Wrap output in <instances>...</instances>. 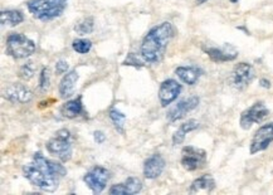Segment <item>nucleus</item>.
Masks as SVG:
<instances>
[{"mask_svg": "<svg viewBox=\"0 0 273 195\" xmlns=\"http://www.w3.org/2000/svg\"><path fill=\"white\" fill-rule=\"evenodd\" d=\"M205 2H208V0H197V4L200 5V4H204Z\"/></svg>", "mask_w": 273, "mask_h": 195, "instance_id": "32", "label": "nucleus"}, {"mask_svg": "<svg viewBox=\"0 0 273 195\" xmlns=\"http://www.w3.org/2000/svg\"><path fill=\"white\" fill-rule=\"evenodd\" d=\"M165 168V160L163 156L154 154L150 156L144 164V175L146 179H156L163 174Z\"/></svg>", "mask_w": 273, "mask_h": 195, "instance_id": "16", "label": "nucleus"}, {"mask_svg": "<svg viewBox=\"0 0 273 195\" xmlns=\"http://www.w3.org/2000/svg\"><path fill=\"white\" fill-rule=\"evenodd\" d=\"M4 97L8 101L13 103H28L32 101L33 93L27 86L20 85V83H14V85H10L9 87H7V90L4 91Z\"/></svg>", "mask_w": 273, "mask_h": 195, "instance_id": "13", "label": "nucleus"}, {"mask_svg": "<svg viewBox=\"0 0 273 195\" xmlns=\"http://www.w3.org/2000/svg\"><path fill=\"white\" fill-rule=\"evenodd\" d=\"M110 117L111 120H112L113 125H115V127L117 129V131H120L121 134H124L125 130V121H126V116L124 115L122 112H120L119 110H116V108H112V110L110 111Z\"/></svg>", "mask_w": 273, "mask_h": 195, "instance_id": "24", "label": "nucleus"}, {"mask_svg": "<svg viewBox=\"0 0 273 195\" xmlns=\"http://www.w3.org/2000/svg\"><path fill=\"white\" fill-rule=\"evenodd\" d=\"M68 0H29L28 10L35 18L43 22L54 19L64 12Z\"/></svg>", "mask_w": 273, "mask_h": 195, "instance_id": "3", "label": "nucleus"}, {"mask_svg": "<svg viewBox=\"0 0 273 195\" xmlns=\"http://www.w3.org/2000/svg\"><path fill=\"white\" fill-rule=\"evenodd\" d=\"M69 139L71 134L68 130H59L56 132V136L47 142V150L49 154L57 156L62 163H67L72 158V145Z\"/></svg>", "mask_w": 273, "mask_h": 195, "instance_id": "5", "label": "nucleus"}, {"mask_svg": "<svg viewBox=\"0 0 273 195\" xmlns=\"http://www.w3.org/2000/svg\"><path fill=\"white\" fill-rule=\"evenodd\" d=\"M254 78V68L249 63L242 62L234 67L232 76H230V82L233 87L239 91H243L251 85V82Z\"/></svg>", "mask_w": 273, "mask_h": 195, "instance_id": "10", "label": "nucleus"}, {"mask_svg": "<svg viewBox=\"0 0 273 195\" xmlns=\"http://www.w3.org/2000/svg\"><path fill=\"white\" fill-rule=\"evenodd\" d=\"M142 189V183L139 178H129L121 184L112 185L110 189L111 195H132L140 193Z\"/></svg>", "mask_w": 273, "mask_h": 195, "instance_id": "15", "label": "nucleus"}, {"mask_svg": "<svg viewBox=\"0 0 273 195\" xmlns=\"http://www.w3.org/2000/svg\"><path fill=\"white\" fill-rule=\"evenodd\" d=\"M181 92V85L176 82L175 80H166L161 83L160 90H159V100L163 107L170 105L171 102L178 98Z\"/></svg>", "mask_w": 273, "mask_h": 195, "instance_id": "12", "label": "nucleus"}, {"mask_svg": "<svg viewBox=\"0 0 273 195\" xmlns=\"http://www.w3.org/2000/svg\"><path fill=\"white\" fill-rule=\"evenodd\" d=\"M175 74L186 85H195L202 76V71L197 67H178L175 69Z\"/></svg>", "mask_w": 273, "mask_h": 195, "instance_id": "18", "label": "nucleus"}, {"mask_svg": "<svg viewBox=\"0 0 273 195\" xmlns=\"http://www.w3.org/2000/svg\"><path fill=\"white\" fill-rule=\"evenodd\" d=\"M205 53L209 56V58L214 62H229L234 61L238 56V52L232 46L225 44L223 48H217V47H209L204 48Z\"/></svg>", "mask_w": 273, "mask_h": 195, "instance_id": "14", "label": "nucleus"}, {"mask_svg": "<svg viewBox=\"0 0 273 195\" xmlns=\"http://www.w3.org/2000/svg\"><path fill=\"white\" fill-rule=\"evenodd\" d=\"M35 52V44L32 39L20 33H12L7 38V53L15 59L28 58Z\"/></svg>", "mask_w": 273, "mask_h": 195, "instance_id": "4", "label": "nucleus"}, {"mask_svg": "<svg viewBox=\"0 0 273 195\" xmlns=\"http://www.w3.org/2000/svg\"><path fill=\"white\" fill-rule=\"evenodd\" d=\"M108 179H110V173L107 169L102 166H95L83 176V181L92 190L93 194L102 193L107 185Z\"/></svg>", "mask_w": 273, "mask_h": 195, "instance_id": "6", "label": "nucleus"}, {"mask_svg": "<svg viewBox=\"0 0 273 195\" xmlns=\"http://www.w3.org/2000/svg\"><path fill=\"white\" fill-rule=\"evenodd\" d=\"M230 2H232V3H237V2H238V0H230Z\"/></svg>", "mask_w": 273, "mask_h": 195, "instance_id": "33", "label": "nucleus"}, {"mask_svg": "<svg viewBox=\"0 0 273 195\" xmlns=\"http://www.w3.org/2000/svg\"><path fill=\"white\" fill-rule=\"evenodd\" d=\"M215 188V181L214 179L210 175H203L200 178L195 179L190 186V193L191 194H197L200 193V191H207V193H210V191L214 190Z\"/></svg>", "mask_w": 273, "mask_h": 195, "instance_id": "20", "label": "nucleus"}, {"mask_svg": "<svg viewBox=\"0 0 273 195\" xmlns=\"http://www.w3.org/2000/svg\"><path fill=\"white\" fill-rule=\"evenodd\" d=\"M74 51L80 54H86L91 51L92 48V42L88 41V39H76L72 43Z\"/></svg>", "mask_w": 273, "mask_h": 195, "instance_id": "25", "label": "nucleus"}, {"mask_svg": "<svg viewBox=\"0 0 273 195\" xmlns=\"http://www.w3.org/2000/svg\"><path fill=\"white\" fill-rule=\"evenodd\" d=\"M259 85H261L262 87H264V88L271 87V82H269L268 80H266V78H262V80L259 81Z\"/></svg>", "mask_w": 273, "mask_h": 195, "instance_id": "31", "label": "nucleus"}, {"mask_svg": "<svg viewBox=\"0 0 273 195\" xmlns=\"http://www.w3.org/2000/svg\"><path fill=\"white\" fill-rule=\"evenodd\" d=\"M78 81V73L77 71L72 69L71 72H68L67 74H64L62 78L61 83H59V95L62 98H67L69 96L73 95L74 91V85Z\"/></svg>", "mask_w": 273, "mask_h": 195, "instance_id": "17", "label": "nucleus"}, {"mask_svg": "<svg viewBox=\"0 0 273 195\" xmlns=\"http://www.w3.org/2000/svg\"><path fill=\"white\" fill-rule=\"evenodd\" d=\"M67 170L62 164L48 160L41 152H35L32 163L23 166V175L32 185L43 191L57 190L59 180L66 176Z\"/></svg>", "mask_w": 273, "mask_h": 195, "instance_id": "1", "label": "nucleus"}, {"mask_svg": "<svg viewBox=\"0 0 273 195\" xmlns=\"http://www.w3.org/2000/svg\"><path fill=\"white\" fill-rule=\"evenodd\" d=\"M199 127V122L197 120H189L188 122H184L180 127L178 129V131L174 134L173 136V144L174 145H180L183 144L184 140H185L186 134L194 131Z\"/></svg>", "mask_w": 273, "mask_h": 195, "instance_id": "21", "label": "nucleus"}, {"mask_svg": "<svg viewBox=\"0 0 273 195\" xmlns=\"http://www.w3.org/2000/svg\"><path fill=\"white\" fill-rule=\"evenodd\" d=\"M124 64L125 66H134V67H141L142 64V62L140 61L139 58H137L136 56H135L134 53H130L129 56H127V58L125 59V62H124Z\"/></svg>", "mask_w": 273, "mask_h": 195, "instance_id": "28", "label": "nucleus"}, {"mask_svg": "<svg viewBox=\"0 0 273 195\" xmlns=\"http://www.w3.org/2000/svg\"><path fill=\"white\" fill-rule=\"evenodd\" d=\"M273 141V122L263 125L259 127L254 134L253 139L251 141V147H249V152L252 155L257 154V152L264 151Z\"/></svg>", "mask_w": 273, "mask_h": 195, "instance_id": "9", "label": "nucleus"}, {"mask_svg": "<svg viewBox=\"0 0 273 195\" xmlns=\"http://www.w3.org/2000/svg\"><path fill=\"white\" fill-rule=\"evenodd\" d=\"M93 136H95V141L97 142V144H102L106 140V135L103 134L102 131H95Z\"/></svg>", "mask_w": 273, "mask_h": 195, "instance_id": "30", "label": "nucleus"}, {"mask_svg": "<svg viewBox=\"0 0 273 195\" xmlns=\"http://www.w3.org/2000/svg\"><path fill=\"white\" fill-rule=\"evenodd\" d=\"M207 163V152L194 146H185L181 151V165L185 170L195 171Z\"/></svg>", "mask_w": 273, "mask_h": 195, "instance_id": "7", "label": "nucleus"}, {"mask_svg": "<svg viewBox=\"0 0 273 195\" xmlns=\"http://www.w3.org/2000/svg\"><path fill=\"white\" fill-rule=\"evenodd\" d=\"M174 27L171 23L164 22L152 28L141 44V57L147 63H159L165 56L166 48L174 37Z\"/></svg>", "mask_w": 273, "mask_h": 195, "instance_id": "2", "label": "nucleus"}, {"mask_svg": "<svg viewBox=\"0 0 273 195\" xmlns=\"http://www.w3.org/2000/svg\"><path fill=\"white\" fill-rule=\"evenodd\" d=\"M68 71V63L66 61H58L56 63V72L58 74H63Z\"/></svg>", "mask_w": 273, "mask_h": 195, "instance_id": "29", "label": "nucleus"}, {"mask_svg": "<svg viewBox=\"0 0 273 195\" xmlns=\"http://www.w3.org/2000/svg\"><path fill=\"white\" fill-rule=\"evenodd\" d=\"M61 113L67 119H76L83 113V105H82V96H78L74 100L68 101L64 103L61 108Z\"/></svg>", "mask_w": 273, "mask_h": 195, "instance_id": "19", "label": "nucleus"}, {"mask_svg": "<svg viewBox=\"0 0 273 195\" xmlns=\"http://www.w3.org/2000/svg\"><path fill=\"white\" fill-rule=\"evenodd\" d=\"M198 105H199V97H197V96H191V97L185 98V100L178 102L174 107H171L170 110L168 111L166 119L170 122L179 121V120H181L183 117L188 115L190 111L197 108Z\"/></svg>", "mask_w": 273, "mask_h": 195, "instance_id": "11", "label": "nucleus"}, {"mask_svg": "<svg viewBox=\"0 0 273 195\" xmlns=\"http://www.w3.org/2000/svg\"><path fill=\"white\" fill-rule=\"evenodd\" d=\"M33 76H34V67H33L32 62H28L20 68L19 77L24 81H29Z\"/></svg>", "mask_w": 273, "mask_h": 195, "instance_id": "26", "label": "nucleus"}, {"mask_svg": "<svg viewBox=\"0 0 273 195\" xmlns=\"http://www.w3.org/2000/svg\"><path fill=\"white\" fill-rule=\"evenodd\" d=\"M49 82H51V77H49V68H43L39 76V88L42 91H47L49 87Z\"/></svg>", "mask_w": 273, "mask_h": 195, "instance_id": "27", "label": "nucleus"}, {"mask_svg": "<svg viewBox=\"0 0 273 195\" xmlns=\"http://www.w3.org/2000/svg\"><path fill=\"white\" fill-rule=\"evenodd\" d=\"M269 115L268 108L263 102H256L251 107L243 111L239 119V125L243 130H249L253 124H261Z\"/></svg>", "mask_w": 273, "mask_h": 195, "instance_id": "8", "label": "nucleus"}, {"mask_svg": "<svg viewBox=\"0 0 273 195\" xmlns=\"http://www.w3.org/2000/svg\"><path fill=\"white\" fill-rule=\"evenodd\" d=\"M24 20V15L19 10H3L0 13V22L7 27H15Z\"/></svg>", "mask_w": 273, "mask_h": 195, "instance_id": "22", "label": "nucleus"}, {"mask_svg": "<svg viewBox=\"0 0 273 195\" xmlns=\"http://www.w3.org/2000/svg\"><path fill=\"white\" fill-rule=\"evenodd\" d=\"M93 27H95V23H93V18L88 17V18H83L80 22L74 25V30L78 33L80 35H86L92 33Z\"/></svg>", "mask_w": 273, "mask_h": 195, "instance_id": "23", "label": "nucleus"}]
</instances>
